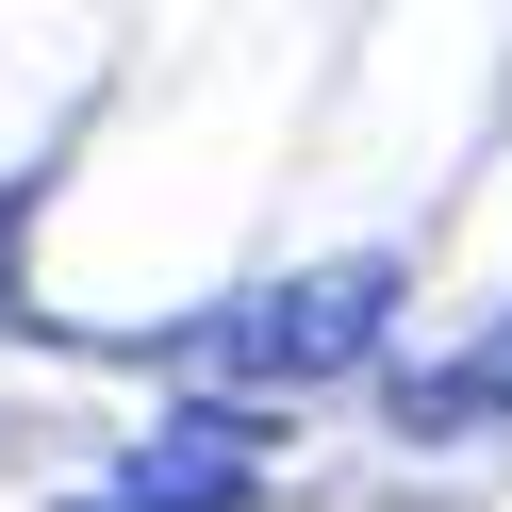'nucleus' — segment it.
I'll return each instance as SVG.
<instances>
[{
    "instance_id": "f257e3e1",
    "label": "nucleus",
    "mask_w": 512,
    "mask_h": 512,
    "mask_svg": "<svg viewBox=\"0 0 512 512\" xmlns=\"http://www.w3.org/2000/svg\"><path fill=\"white\" fill-rule=\"evenodd\" d=\"M380 314H397V265L347 248V265H298V281H265V298L199 314V364L248 380V397H314V380H347L380 347Z\"/></svg>"
},
{
    "instance_id": "f03ea898",
    "label": "nucleus",
    "mask_w": 512,
    "mask_h": 512,
    "mask_svg": "<svg viewBox=\"0 0 512 512\" xmlns=\"http://www.w3.org/2000/svg\"><path fill=\"white\" fill-rule=\"evenodd\" d=\"M265 397H182L166 430L133 446V463H116V496H149V512H248L265 496Z\"/></svg>"
},
{
    "instance_id": "7ed1b4c3",
    "label": "nucleus",
    "mask_w": 512,
    "mask_h": 512,
    "mask_svg": "<svg viewBox=\"0 0 512 512\" xmlns=\"http://www.w3.org/2000/svg\"><path fill=\"white\" fill-rule=\"evenodd\" d=\"M0 199H17V182H0Z\"/></svg>"
}]
</instances>
